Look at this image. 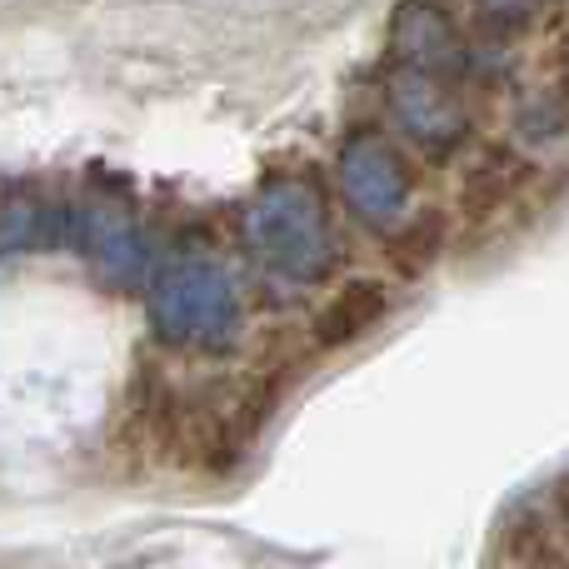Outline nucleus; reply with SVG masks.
<instances>
[{"label":"nucleus","instance_id":"1","mask_svg":"<svg viewBox=\"0 0 569 569\" xmlns=\"http://www.w3.org/2000/svg\"><path fill=\"white\" fill-rule=\"evenodd\" d=\"M385 310V295L380 290H355L345 295V300H335L330 310L320 315V325H315V335H320V345H340V340H355L360 330H370L375 320H380Z\"/></svg>","mask_w":569,"mask_h":569}]
</instances>
